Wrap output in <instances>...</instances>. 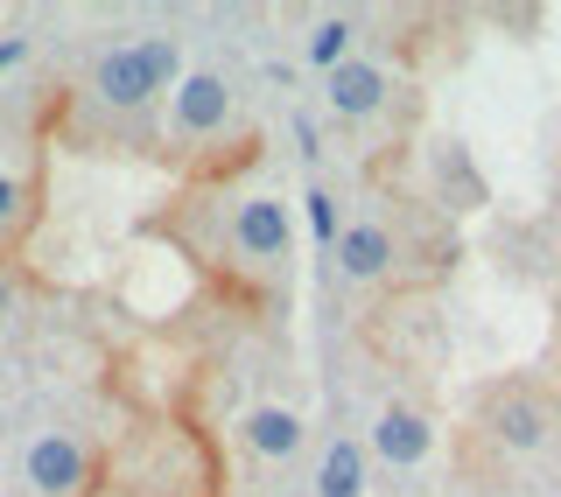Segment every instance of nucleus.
Wrapping results in <instances>:
<instances>
[{"mask_svg":"<svg viewBox=\"0 0 561 497\" xmlns=\"http://www.w3.org/2000/svg\"><path fill=\"white\" fill-rule=\"evenodd\" d=\"M28 57V43H22V35H0V70H8V63H22Z\"/></svg>","mask_w":561,"mask_h":497,"instance_id":"obj_14","label":"nucleus"},{"mask_svg":"<svg viewBox=\"0 0 561 497\" xmlns=\"http://www.w3.org/2000/svg\"><path fill=\"white\" fill-rule=\"evenodd\" d=\"M22 476L35 497H78L84 484H92V449H84L78 435H35L28 455H22Z\"/></svg>","mask_w":561,"mask_h":497,"instance_id":"obj_2","label":"nucleus"},{"mask_svg":"<svg viewBox=\"0 0 561 497\" xmlns=\"http://www.w3.org/2000/svg\"><path fill=\"white\" fill-rule=\"evenodd\" d=\"M175 78H183L175 35H134V43H113L92 57V99L105 113H140L148 99L175 92Z\"/></svg>","mask_w":561,"mask_h":497,"instance_id":"obj_1","label":"nucleus"},{"mask_svg":"<svg viewBox=\"0 0 561 497\" xmlns=\"http://www.w3.org/2000/svg\"><path fill=\"white\" fill-rule=\"evenodd\" d=\"M484 428L505 441V449H540L548 441V406L526 400V393H499L484 406Z\"/></svg>","mask_w":561,"mask_h":497,"instance_id":"obj_8","label":"nucleus"},{"mask_svg":"<svg viewBox=\"0 0 561 497\" xmlns=\"http://www.w3.org/2000/svg\"><path fill=\"white\" fill-rule=\"evenodd\" d=\"M316 497H365V449L351 435H337L316 463Z\"/></svg>","mask_w":561,"mask_h":497,"instance_id":"obj_10","label":"nucleus"},{"mask_svg":"<svg viewBox=\"0 0 561 497\" xmlns=\"http://www.w3.org/2000/svg\"><path fill=\"white\" fill-rule=\"evenodd\" d=\"M239 435H245V449H253V455L288 463V455L302 449V414H295V406H253V414L239 420Z\"/></svg>","mask_w":561,"mask_h":497,"instance_id":"obj_9","label":"nucleus"},{"mask_svg":"<svg viewBox=\"0 0 561 497\" xmlns=\"http://www.w3.org/2000/svg\"><path fill=\"white\" fill-rule=\"evenodd\" d=\"M302 218H309V232H316V245H337V232H344V218H337V197H330L323 183L302 197Z\"/></svg>","mask_w":561,"mask_h":497,"instance_id":"obj_12","label":"nucleus"},{"mask_svg":"<svg viewBox=\"0 0 561 497\" xmlns=\"http://www.w3.org/2000/svg\"><path fill=\"white\" fill-rule=\"evenodd\" d=\"M232 245H239V259L280 266V259H288V245H295L288 204H280V197H245L239 218H232Z\"/></svg>","mask_w":561,"mask_h":497,"instance_id":"obj_4","label":"nucleus"},{"mask_svg":"<svg viewBox=\"0 0 561 497\" xmlns=\"http://www.w3.org/2000/svg\"><path fill=\"white\" fill-rule=\"evenodd\" d=\"M14 210H22V183H14V175H8V169H0V224H8V218H14Z\"/></svg>","mask_w":561,"mask_h":497,"instance_id":"obj_13","label":"nucleus"},{"mask_svg":"<svg viewBox=\"0 0 561 497\" xmlns=\"http://www.w3.org/2000/svg\"><path fill=\"white\" fill-rule=\"evenodd\" d=\"M169 119L183 140H210L232 127V84L218 78V70H183L169 92Z\"/></svg>","mask_w":561,"mask_h":497,"instance_id":"obj_3","label":"nucleus"},{"mask_svg":"<svg viewBox=\"0 0 561 497\" xmlns=\"http://www.w3.org/2000/svg\"><path fill=\"white\" fill-rule=\"evenodd\" d=\"M351 43H358V22L351 14H323L309 35H302V57H309V70H337V63H351Z\"/></svg>","mask_w":561,"mask_h":497,"instance_id":"obj_11","label":"nucleus"},{"mask_svg":"<svg viewBox=\"0 0 561 497\" xmlns=\"http://www.w3.org/2000/svg\"><path fill=\"white\" fill-rule=\"evenodd\" d=\"M0 315H14V280L0 274Z\"/></svg>","mask_w":561,"mask_h":497,"instance_id":"obj_15","label":"nucleus"},{"mask_svg":"<svg viewBox=\"0 0 561 497\" xmlns=\"http://www.w3.org/2000/svg\"><path fill=\"white\" fill-rule=\"evenodd\" d=\"M323 99H330L337 119H373V113H386V99H393V78H386L373 57H351L323 78Z\"/></svg>","mask_w":561,"mask_h":497,"instance_id":"obj_5","label":"nucleus"},{"mask_svg":"<svg viewBox=\"0 0 561 497\" xmlns=\"http://www.w3.org/2000/svg\"><path fill=\"white\" fill-rule=\"evenodd\" d=\"M428 449H435L428 414H414V406H379V420H373V455L379 463L414 470V463H428Z\"/></svg>","mask_w":561,"mask_h":497,"instance_id":"obj_6","label":"nucleus"},{"mask_svg":"<svg viewBox=\"0 0 561 497\" xmlns=\"http://www.w3.org/2000/svg\"><path fill=\"white\" fill-rule=\"evenodd\" d=\"M330 259H337V274L358 280V288H365V280H386V274H393V232L373 224V218H358V224H344V232H337Z\"/></svg>","mask_w":561,"mask_h":497,"instance_id":"obj_7","label":"nucleus"}]
</instances>
